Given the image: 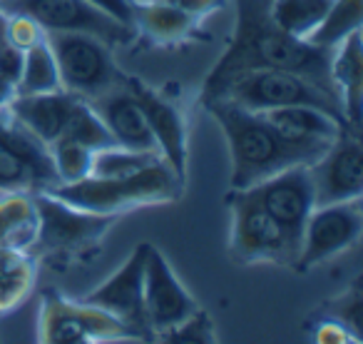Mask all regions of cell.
Instances as JSON below:
<instances>
[{"label":"cell","instance_id":"6da1fadb","mask_svg":"<svg viewBox=\"0 0 363 344\" xmlns=\"http://www.w3.org/2000/svg\"><path fill=\"white\" fill-rule=\"evenodd\" d=\"M234 6H237V23H234L232 43L204 80L202 100L212 97L232 75L254 68L298 72L338 97L331 80L333 50L284 33L272 21V0H234Z\"/></svg>","mask_w":363,"mask_h":344},{"label":"cell","instance_id":"7a4b0ae2","mask_svg":"<svg viewBox=\"0 0 363 344\" xmlns=\"http://www.w3.org/2000/svg\"><path fill=\"white\" fill-rule=\"evenodd\" d=\"M204 110L222 127L229 147V190H249L277 172L296 165H311L326 147L286 142L262 117V112L244 110L229 100H207Z\"/></svg>","mask_w":363,"mask_h":344},{"label":"cell","instance_id":"3957f363","mask_svg":"<svg viewBox=\"0 0 363 344\" xmlns=\"http://www.w3.org/2000/svg\"><path fill=\"white\" fill-rule=\"evenodd\" d=\"M38 210V235L28 252L50 267L67 269L87 264L102 252L105 237L117 222V215L87 213L57 200L48 190L33 193Z\"/></svg>","mask_w":363,"mask_h":344},{"label":"cell","instance_id":"277c9868","mask_svg":"<svg viewBox=\"0 0 363 344\" xmlns=\"http://www.w3.org/2000/svg\"><path fill=\"white\" fill-rule=\"evenodd\" d=\"M184 190V178H179L164 160L127 175V178H82L77 183H57L48 193L72 208L100 215L130 213L150 205L174 203Z\"/></svg>","mask_w":363,"mask_h":344},{"label":"cell","instance_id":"5b68a950","mask_svg":"<svg viewBox=\"0 0 363 344\" xmlns=\"http://www.w3.org/2000/svg\"><path fill=\"white\" fill-rule=\"evenodd\" d=\"M207 100H229L252 112H267L289 105H311L346 120L336 95L298 72L277 70V68H254V70L237 72Z\"/></svg>","mask_w":363,"mask_h":344},{"label":"cell","instance_id":"8992f818","mask_svg":"<svg viewBox=\"0 0 363 344\" xmlns=\"http://www.w3.org/2000/svg\"><path fill=\"white\" fill-rule=\"evenodd\" d=\"M45 38L55 55L65 92L90 102L127 85L130 75L117 68L112 48L100 38L85 33H45Z\"/></svg>","mask_w":363,"mask_h":344},{"label":"cell","instance_id":"52a82bcc","mask_svg":"<svg viewBox=\"0 0 363 344\" xmlns=\"http://www.w3.org/2000/svg\"><path fill=\"white\" fill-rule=\"evenodd\" d=\"M227 205L232 213L229 257L234 264L242 267L259 262L281 264V267L296 264V247L247 190H229Z\"/></svg>","mask_w":363,"mask_h":344},{"label":"cell","instance_id":"ba28073f","mask_svg":"<svg viewBox=\"0 0 363 344\" xmlns=\"http://www.w3.org/2000/svg\"><path fill=\"white\" fill-rule=\"evenodd\" d=\"M38 339L45 344H90L137 339V334L110 312L87 302H72L55 289L43 292Z\"/></svg>","mask_w":363,"mask_h":344},{"label":"cell","instance_id":"9c48e42d","mask_svg":"<svg viewBox=\"0 0 363 344\" xmlns=\"http://www.w3.org/2000/svg\"><path fill=\"white\" fill-rule=\"evenodd\" d=\"M0 11L33 18L45 33H85L110 48L130 45L140 38L135 28L97 11L87 0H0Z\"/></svg>","mask_w":363,"mask_h":344},{"label":"cell","instance_id":"30bf717a","mask_svg":"<svg viewBox=\"0 0 363 344\" xmlns=\"http://www.w3.org/2000/svg\"><path fill=\"white\" fill-rule=\"evenodd\" d=\"M363 232V208L361 200H346L313 208L303 225L301 249L294 269L308 272L338 254L348 252L361 240Z\"/></svg>","mask_w":363,"mask_h":344},{"label":"cell","instance_id":"8fae6325","mask_svg":"<svg viewBox=\"0 0 363 344\" xmlns=\"http://www.w3.org/2000/svg\"><path fill=\"white\" fill-rule=\"evenodd\" d=\"M259 205L269 213V217L284 230L289 242L301 249V235L308 215L316 208V195L308 165H296L277 172L274 178L247 190Z\"/></svg>","mask_w":363,"mask_h":344},{"label":"cell","instance_id":"7c38bea8","mask_svg":"<svg viewBox=\"0 0 363 344\" xmlns=\"http://www.w3.org/2000/svg\"><path fill=\"white\" fill-rule=\"evenodd\" d=\"M142 302H145V319H147V327H150L152 339L160 332H167L169 327H174V324L184 322V319L192 317L199 309L197 299L179 282L169 259L150 242H145V287H142Z\"/></svg>","mask_w":363,"mask_h":344},{"label":"cell","instance_id":"4fadbf2b","mask_svg":"<svg viewBox=\"0 0 363 344\" xmlns=\"http://www.w3.org/2000/svg\"><path fill=\"white\" fill-rule=\"evenodd\" d=\"M316 208L363 198V147L361 135L343 130L316 162L308 165Z\"/></svg>","mask_w":363,"mask_h":344},{"label":"cell","instance_id":"5bb4252c","mask_svg":"<svg viewBox=\"0 0 363 344\" xmlns=\"http://www.w3.org/2000/svg\"><path fill=\"white\" fill-rule=\"evenodd\" d=\"M127 87L140 102L145 120L152 130L162 160L179 175L187 178V157H189V120L182 105L164 92L152 90L140 77H127Z\"/></svg>","mask_w":363,"mask_h":344},{"label":"cell","instance_id":"9a60e30c","mask_svg":"<svg viewBox=\"0 0 363 344\" xmlns=\"http://www.w3.org/2000/svg\"><path fill=\"white\" fill-rule=\"evenodd\" d=\"M142 287H145V242L137 244L125 264H120L105 282L97 284L87 297H82V302L95 304L125 322L137 334V339H152L145 319Z\"/></svg>","mask_w":363,"mask_h":344},{"label":"cell","instance_id":"2e32d148","mask_svg":"<svg viewBox=\"0 0 363 344\" xmlns=\"http://www.w3.org/2000/svg\"><path fill=\"white\" fill-rule=\"evenodd\" d=\"M90 107L97 112L102 125L107 127L115 145L127 147V150L160 152L150 125L145 120V112H142L140 102L135 100L127 85L90 100Z\"/></svg>","mask_w":363,"mask_h":344},{"label":"cell","instance_id":"e0dca14e","mask_svg":"<svg viewBox=\"0 0 363 344\" xmlns=\"http://www.w3.org/2000/svg\"><path fill=\"white\" fill-rule=\"evenodd\" d=\"M262 117L274 127L277 135H281L286 142H296V145L328 147L343 130H351L346 120L311 105L274 107V110L262 112Z\"/></svg>","mask_w":363,"mask_h":344},{"label":"cell","instance_id":"ac0fdd59","mask_svg":"<svg viewBox=\"0 0 363 344\" xmlns=\"http://www.w3.org/2000/svg\"><path fill=\"white\" fill-rule=\"evenodd\" d=\"M331 80L336 85L341 110L353 132L363 130V33L356 31L333 48Z\"/></svg>","mask_w":363,"mask_h":344},{"label":"cell","instance_id":"d6986e66","mask_svg":"<svg viewBox=\"0 0 363 344\" xmlns=\"http://www.w3.org/2000/svg\"><path fill=\"white\" fill-rule=\"evenodd\" d=\"M72 100H75V95H70L65 90L38 92V95H16L8 102V110L13 112V117L23 127H28L33 135L40 137L50 147L62 135V130H65Z\"/></svg>","mask_w":363,"mask_h":344},{"label":"cell","instance_id":"ffe728a7","mask_svg":"<svg viewBox=\"0 0 363 344\" xmlns=\"http://www.w3.org/2000/svg\"><path fill=\"white\" fill-rule=\"evenodd\" d=\"M0 147H6L11 155H16L30 170L38 190H48L57 185V172L55 165H52L50 147L40 137L33 135L28 127H23L8 107L0 110Z\"/></svg>","mask_w":363,"mask_h":344},{"label":"cell","instance_id":"44dd1931","mask_svg":"<svg viewBox=\"0 0 363 344\" xmlns=\"http://www.w3.org/2000/svg\"><path fill=\"white\" fill-rule=\"evenodd\" d=\"M135 31L160 45H177L197 36L199 18L164 0H135Z\"/></svg>","mask_w":363,"mask_h":344},{"label":"cell","instance_id":"7402d4cb","mask_svg":"<svg viewBox=\"0 0 363 344\" xmlns=\"http://www.w3.org/2000/svg\"><path fill=\"white\" fill-rule=\"evenodd\" d=\"M38 235V210L33 193L11 190L0 198V247L28 249Z\"/></svg>","mask_w":363,"mask_h":344},{"label":"cell","instance_id":"603a6c76","mask_svg":"<svg viewBox=\"0 0 363 344\" xmlns=\"http://www.w3.org/2000/svg\"><path fill=\"white\" fill-rule=\"evenodd\" d=\"M38 262L30 252L0 247V314L11 312L33 292Z\"/></svg>","mask_w":363,"mask_h":344},{"label":"cell","instance_id":"cb8c5ba5","mask_svg":"<svg viewBox=\"0 0 363 344\" xmlns=\"http://www.w3.org/2000/svg\"><path fill=\"white\" fill-rule=\"evenodd\" d=\"M62 90L57 63L52 55L48 38L38 41L28 50H23L21 77L16 82V95H38V92H55Z\"/></svg>","mask_w":363,"mask_h":344},{"label":"cell","instance_id":"d4e9b609","mask_svg":"<svg viewBox=\"0 0 363 344\" xmlns=\"http://www.w3.org/2000/svg\"><path fill=\"white\" fill-rule=\"evenodd\" d=\"M361 23H363V0H331V8L326 11L323 21L318 23V28L306 41L318 48L333 50L351 33L361 31Z\"/></svg>","mask_w":363,"mask_h":344},{"label":"cell","instance_id":"484cf974","mask_svg":"<svg viewBox=\"0 0 363 344\" xmlns=\"http://www.w3.org/2000/svg\"><path fill=\"white\" fill-rule=\"evenodd\" d=\"M328 8L331 0H272V21L289 36L306 41Z\"/></svg>","mask_w":363,"mask_h":344},{"label":"cell","instance_id":"4316f807","mask_svg":"<svg viewBox=\"0 0 363 344\" xmlns=\"http://www.w3.org/2000/svg\"><path fill=\"white\" fill-rule=\"evenodd\" d=\"M162 160L160 152H142V150H127L120 145L100 147L92 155V178H127L135 172L150 167L152 162Z\"/></svg>","mask_w":363,"mask_h":344},{"label":"cell","instance_id":"83f0119b","mask_svg":"<svg viewBox=\"0 0 363 344\" xmlns=\"http://www.w3.org/2000/svg\"><path fill=\"white\" fill-rule=\"evenodd\" d=\"M60 137L75 140V142H80V145H87L90 150H100V147L115 145L112 135L107 132V127L102 125L97 112L90 107V102L80 100V97L72 100L70 115H67L65 130H62Z\"/></svg>","mask_w":363,"mask_h":344},{"label":"cell","instance_id":"f1b7e54d","mask_svg":"<svg viewBox=\"0 0 363 344\" xmlns=\"http://www.w3.org/2000/svg\"><path fill=\"white\" fill-rule=\"evenodd\" d=\"M50 155L57 172V183H77L82 178H90L95 150H90L87 145L67 140V137H57L50 145Z\"/></svg>","mask_w":363,"mask_h":344},{"label":"cell","instance_id":"f546056e","mask_svg":"<svg viewBox=\"0 0 363 344\" xmlns=\"http://www.w3.org/2000/svg\"><path fill=\"white\" fill-rule=\"evenodd\" d=\"M155 339L160 342H169V344H212L217 342V332H214V322L202 307L187 317L184 322L174 324L167 332H160Z\"/></svg>","mask_w":363,"mask_h":344},{"label":"cell","instance_id":"4dcf8cb0","mask_svg":"<svg viewBox=\"0 0 363 344\" xmlns=\"http://www.w3.org/2000/svg\"><path fill=\"white\" fill-rule=\"evenodd\" d=\"M361 307H363V289H361V282L358 277L351 282V287L336 297L328 307V319L333 322L343 324L348 332L353 334L356 342H361Z\"/></svg>","mask_w":363,"mask_h":344},{"label":"cell","instance_id":"1f68e13d","mask_svg":"<svg viewBox=\"0 0 363 344\" xmlns=\"http://www.w3.org/2000/svg\"><path fill=\"white\" fill-rule=\"evenodd\" d=\"M11 190L35 193L38 185L33 180L30 170L16 155H11L6 147H0V193H11Z\"/></svg>","mask_w":363,"mask_h":344},{"label":"cell","instance_id":"d6a6232c","mask_svg":"<svg viewBox=\"0 0 363 344\" xmlns=\"http://www.w3.org/2000/svg\"><path fill=\"white\" fill-rule=\"evenodd\" d=\"M6 28H8V38H11L21 50H28L30 45H35L38 41L45 38V31H43L33 18L18 16V13H6Z\"/></svg>","mask_w":363,"mask_h":344},{"label":"cell","instance_id":"836d02e7","mask_svg":"<svg viewBox=\"0 0 363 344\" xmlns=\"http://www.w3.org/2000/svg\"><path fill=\"white\" fill-rule=\"evenodd\" d=\"M87 3L95 6L97 11L107 13L110 18H115V21L135 28V0H87Z\"/></svg>","mask_w":363,"mask_h":344},{"label":"cell","instance_id":"e575fe53","mask_svg":"<svg viewBox=\"0 0 363 344\" xmlns=\"http://www.w3.org/2000/svg\"><path fill=\"white\" fill-rule=\"evenodd\" d=\"M169 6L179 8V11L189 13L194 18H204V16H212V13L222 11L227 6V0H164Z\"/></svg>","mask_w":363,"mask_h":344},{"label":"cell","instance_id":"d590c367","mask_svg":"<svg viewBox=\"0 0 363 344\" xmlns=\"http://www.w3.org/2000/svg\"><path fill=\"white\" fill-rule=\"evenodd\" d=\"M316 342H326V344L336 342L338 344V342H356V339H353V334L348 332L343 324L333 322V319H326V322L316 329Z\"/></svg>","mask_w":363,"mask_h":344},{"label":"cell","instance_id":"8d00e7d4","mask_svg":"<svg viewBox=\"0 0 363 344\" xmlns=\"http://www.w3.org/2000/svg\"><path fill=\"white\" fill-rule=\"evenodd\" d=\"M13 97H16V85L0 75V110H3V107H8V102H11Z\"/></svg>","mask_w":363,"mask_h":344}]
</instances>
